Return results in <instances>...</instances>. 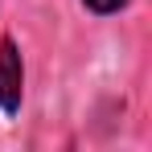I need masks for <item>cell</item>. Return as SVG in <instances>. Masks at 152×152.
Instances as JSON below:
<instances>
[{"label": "cell", "instance_id": "1", "mask_svg": "<svg viewBox=\"0 0 152 152\" xmlns=\"http://www.w3.org/2000/svg\"><path fill=\"white\" fill-rule=\"evenodd\" d=\"M25 107V53L12 33H0V119H17Z\"/></svg>", "mask_w": 152, "mask_h": 152}, {"label": "cell", "instance_id": "2", "mask_svg": "<svg viewBox=\"0 0 152 152\" xmlns=\"http://www.w3.org/2000/svg\"><path fill=\"white\" fill-rule=\"evenodd\" d=\"M82 4V12L86 17H95V21H111V17H119L132 8V0H78Z\"/></svg>", "mask_w": 152, "mask_h": 152}]
</instances>
